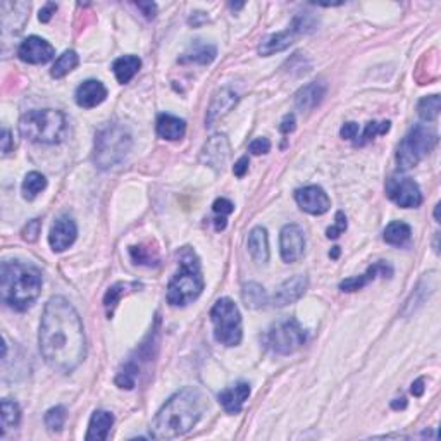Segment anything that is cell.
<instances>
[{
	"mask_svg": "<svg viewBox=\"0 0 441 441\" xmlns=\"http://www.w3.org/2000/svg\"><path fill=\"white\" fill-rule=\"evenodd\" d=\"M38 345L43 359L54 371L69 374L86 355L83 323L73 303L64 296H52L43 308Z\"/></svg>",
	"mask_w": 441,
	"mask_h": 441,
	"instance_id": "1",
	"label": "cell"
},
{
	"mask_svg": "<svg viewBox=\"0 0 441 441\" xmlns=\"http://www.w3.org/2000/svg\"><path fill=\"white\" fill-rule=\"evenodd\" d=\"M207 408L206 396L196 388H183L171 396L152 420L150 435L155 440H172L196 426Z\"/></svg>",
	"mask_w": 441,
	"mask_h": 441,
	"instance_id": "2",
	"label": "cell"
},
{
	"mask_svg": "<svg viewBox=\"0 0 441 441\" xmlns=\"http://www.w3.org/2000/svg\"><path fill=\"white\" fill-rule=\"evenodd\" d=\"M42 272L33 264L6 260L0 267V295L6 306L26 311L42 294Z\"/></svg>",
	"mask_w": 441,
	"mask_h": 441,
	"instance_id": "3",
	"label": "cell"
},
{
	"mask_svg": "<svg viewBox=\"0 0 441 441\" xmlns=\"http://www.w3.org/2000/svg\"><path fill=\"white\" fill-rule=\"evenodd\" d=\"M203 290L200 260L194 248L183 247L178 252V272L167 286V302L172 307H184L196 300Z\"/></svg>",
	"mask_w": 441,
	"mask_h": 441,
	"instance_id": "4",
	"label": "cell"
},
{
	"mask_svg": "<svg viewBox=\"0 0 441 441\" xmlns=\"http://www.w3.org/2000/svg\"><path fill=\"white\" fill-rule=\"evenodd\" d=\"M67 123L61 111L37 109L30 111L19 119V133L33 143L55 145L66 136Z\"/></svg>",
	"mask_w": 441,
	"mask_h": 441,
	"instance_id": "5",
	"label": "cell"
},
{
	"mask_svg": "<svg viewBox=\"0 0 441 441\" xmlns=\"http://www.w3.org/2000/svg\"><path fill=\"white\" fill-rule=\"evenodd\" d=\"M130 131L123 124H109L102 128L95 136L94 160L100 169H111V167L121 164L128 152L131 150Z\"/></svg>",
	"mask_w": 441,
	"mask_h": 441,
	"instance_id": "6",
	"label": "cell"
},
{
	"mask_svg": "<svg viewBox=\"0 0 441 441\" xmlns=\"http://www.w3.org/2000/svg\"><path fill=\"white\" fill-rule=\"evenodd\" d=\"M438 143V133L428 124H415L400 142L396 162L402 171L415 167Z\"/></svg>",
	"mask_w": 441,
	"mask_h": 441,
	"instance_id": "7",
	"label": "cell"
},
{
	"mask_svg": "<svg viewBox=\"0 0 441 441\" xmlns=\"http://www.w3.org/2000/svg\"><path fill=\"white\" fill-rule=\"evenodd\" d=\"M216 340L224 347H238L243 338V324L240 308L231 298H219L211 308Z\"/></svg>",
	"mask_w": 441,
	"mask_h": 441,
	"instance_id": "8",
	"label": "cell"
},
{
	"mask_svg": "<svg viewBox=\"0 0 441 441\" xmlns=\"http://www.w3.org/2000/svg\"><path fill=\"white\" fill-rule=\"evenodd\" d=\"M306 342V333L295 319H281L269 328L266 345L278 355H290Z\"/></svg>",
	"mask_w": 441,
	"mask_h": 441,
	"instance_id": "9",
	"label": "cell"
},
{
	"mask_svg": "<svg viewBox=\"0 0 441 441\" xmlns=\"http://www.w3.org/2000/svg\"><path fill=\"white\" fill-rule=\"evenodd\" d=\"M312 30H314V23L308 19V14H298L288 30L278 31V33L269 35V37L264 40V42L259 45V54L264 55V57H269L272 54L286 50L288 47L295 42V38L298 37V35L307 33V31Z\"/></svg>",
	"mask_w": 441,
	"mask_h": 441,
	"instance_id": "10",
	"label": "cell"
},
{
	"mask_svg": "<svg viewBox=\"0 0 441 441\" xmlns=\"http://www.w3.org/2000/svg\"><path fill=\"white\" fill-rule=\"evenodd\" d=\"M386 195L391 202L403 208H415L423 203L419 184L407 176H391L386 183Z\"/></svg>",
	"mask_w": 441,
	"mask_h": 441,
	"instance_id": "11",
	"label": "cell"
},
{
	"mask_svg": "<svg viewBox=\"0 0 441 441\" xmlns=\"http://www.w3.org/2000/svg\"><path fill=\"white\" fill-rule=\"evenodd\" d=\"M279 250L286 264L296 262L306 254V235L298 224H286L279 235Z\"/></svg>",
	"mask_w": 441,
	"mask_h": 441,
	"instance_id": "12",
	"label": "cell"
},
{
	"mask_svg": "<svg viewBox=\"0 0 441 441\" xmlns=\"http://www.w3.org/2000/svg\"><path fill=\"white\" fill-rule=\"evenodd\" d=\"M230 155L231 147L226 135H214L207 140L202 152H200V162L206 164V166L214 171H223Z\"/></svg>",
	"mask_w": 441,
	"mask_h": 441,
	"instance_id": "13",
	"label": "cell"
},
{
	"mask_svg": "<svg viewBox=\"0 0 441 441\" xmlns=\"http://www.w3.org/2000/svg\"><path fill=\"white\" fill-rule=\"evenodd\" d=\"M295 200L302 211H306L312 216H323L331 208L330 196L318 184H311V186L296 190Z\"/></svg>",
	"mask_w": 441,
	"mask_h": 441,
	"instance_id": "14",
	"label": "cell"
},
{
	"mask_svg": "<svg viewBox=\"0 0 441 441\" xmlns=\"http://www.w3.org/2000/svg\"><path fill=\"white\" fill-rule=\"evenodd\" d=\"M18 55L23 62L28 64H47L55 55L54 47L47 40L40 37H28L19 45Z\"/></svg>",
	"mask_w": 441,
	"mask_h": 441,
	"instance_id": "15",
	"label": "cell"
},
{
	"mask_svg": "<svg viewBox=\"0 0 441 441\" xmlns=\"http://www.w3.org/2000/svg\"><path fill=\"white\" fill-rule=\"evenodd\" d=\"M76 236H78V228L76 223L69 216H61L50 228L49 243L54 252H64L67 250L74 243Z\"/></svg>",
	"mask_w": 441,
	"mask_h": 441,
	"instance_id": "16",
	"label": "cell"
},
{
	"mask_svg": "<svg viewBox=\"0 0 441 441\" xmlns=\"http://www.w3.org/2000/svg\"><path fill=\"white\" fill-rule=\"evenodd\" d=\"M307 286H308L307 276L296 274L294 278L286 279V281L279 284L276 294L272 295V303H274L276 307H284L290 306V303L298 302V300L303 296V294H306Z\"/></svg>",
	"mask_w": 441,
	"mask_h": 441,
	"instance_id": "17",
	"label": "cell"
},
{
	"mask_svg": "<svg viewBox=\"0 0 441 441\" xmlns=\"http://www.w3.org/2000/svg\"><path fill=\"white\" fill-rule=\"evenodd\" d=\"M0 13H2V28L4 33H18L25 26L28 13H30V4L26 2H2L0 4Z\"/></svg>",
	"mask_w": 441,
	"mask_h": 441,
	"instance_id": "18",
	"label": "cell"
},
{
	"mask_svg": "<svg viewBox=\"0 0 441 441\" xmlns=\"http://www.w3.org/2000/svg\"><path fill=\"white\" fill-rule=\"evenodd\" d=\"M378 276H383V278H391L393 267L388 262H384V260H379V262L369 266L364 274L357 276V278L345 279V281L340 283V288H342V291H347V294H350V291H359V290H362L366 284L374 281Z\"/></svg>",
	"mask_w": 441,
	"mask_h": 441,
	"instance_id": "19",
	"label": "cell"
},
{
	"mask_svg": "<svg viewBox=\"0 0 441 441\" xmlns=\"http://www.w3.org/2000/svg\"><path fill=\"white\" fill-rule=\"evenodd\" d=\"M238 102V95L235 94L231 88H223L211 100V106L207 109L206 124L207 126H214L219 119H223Z\"/></svg>",
	"mask_w": 441,
	"mask_h": 441,
	"instance_id": "20",
	"label": "cell"
},
{
	"mask_svg": "<svg viewBox=\"0 0 441 441\" xmlns=\"http://www.w3.org/2000/svg\"><path fill=\"white\" fill-rule=\"evenodd\" d=\"M74 99L76 104L83 109H94L107 99V88L99 79H86L78 86Z\"/></svg>",
	"mask_w": 441,
	"mask_h": 441,
	"instance_id": "21",
	"label": "cell"
},
{
	"mask_svg": "<svg viewBox=\"0 0 441 441\" xmlns=\"http://www.w3.org/2000/svg\"><path fill=\"white\" fill-rule=\"evenodd\" d=\"M248 396H250V384L236 383L235 386L226 388L219 393V403L223 405L228 414H240Z\"/></svg>",
	"mask_w": 441,
	"mask_h": 441,
	"instance_id": "22",
	"label": "cell"
},
{
	"mask_svg": "<svg viewBox=\"0 0 441 441\" xmlns=\"http://www.w3.org/2000/svg\"><path fill=\"white\" fill-rule=\"evenodd\" d=\"M326 95V86L319 82H312L300 88L295 95V107L300 112H311L323 102V97Z\"/></svg>",
	"mask_w": 441,
	"mask_h": 441,
	"instance_id": "23",
	"label": "cell"
},
{
	"mask_svg": "<svg viewBox=\"0 0 441 441\" xmlns=\"http://www.w3.org/2000/svg\"><path fill=\"white\" fill-rule=\"evenodd\" d=\"M112 424H114V415L107 411H95L91 415L90 424H88L86 441H104L109 438Z\"/></svg>",
	"mask_w": 441,
	"mask_h": 441,
	"instance_id": "24",
	"label": "cell"
},
{
	"mask_svg": "<svg viewBox=\"0 0 441 441\" xmlns=\"http://www.w3.org/2000/svg\"><path fill=\"white\" fill-rule=\"evenodd\" d=\"M248 252L257 264H266L269 260V240L264 228H254L248 235Z\"/></svg>",
	"mask_w": 441,
	"mask_h": 441,
	"instance_id": "25",
	"label": "cell"
},
{
	"mask_svg": "<svg viewBox=\"0 0 441 441\" xmlns=\"http://www.w3.org/2000/svg\"><path fill=\"white\" fill-rule=\"evenodd\" d=\"M184 133H186V123L183 119L171 114H160L157 118V135L160 138L174 142L182 140Z\"/></svg>",
	"mask_w": 441,
	"mask_h": 441,
	"instance_id": "26",
	"label": "cell"
},
{
	"mask_svg": "<svg viewBox=\"0 0 441 441\" xmlns=\"http://www.w3.org/2000/svg\"><path fill=\"white\" fill-rule=\"evenodd\" d=\"M140 67H142V59L136 57V55H123V57L116 59L114 64H112V71H114L116 79L121 85L130 83L140 71Z\"/></svg>",
	"mask_w": 441,
	"mask_h": 441,
	"instance_id": "27",
	"label": "cell"
},
{
	"mask_svg": "<svg viewBox=\"0 0 441 441\" xmlns=\"http://www.w3.org/2000/svg\"><path fill=\"white\" fill-rule=\"evenodd\" d=\"M216 55H218V50H216V47L211 45V43H195V45H191L190 49L184 52L178 61L182 64L195 62L206 66V64H211L214 61Z\"/></svg>",
	"mask_w": 441,
	"mask_h": 441,
	"instance_id": "28",
	"label": "cell"
},
{
	"mask_svg": "<svg viewBox=\"0 0 441 441\" xmlns=\"http://www.w3.org/2000/svg\"><path fill=\"white\" fill-rule=\"evenodd\" d=\"M411 236H412L411 226H408L407 223H403V220H393V223L388 224L386 230H384L383 233L384 242H386L388 245L395 247L405 245V243L411 240Z\"/></svg>",
	"mask_w": 441,
	"mask_h": 441,
	"instance_id": "29",
	"label": "cell"
},
{
	"mask_svg": "<svg viewBox=\"0 0 441 441\" xmlns=\"http://www.w3.org/2000/svg\"><path fill=\"white\" fill-rule=\"evenodd\" d=\"M140 284L138 283H116L114 286L109 288V291H107L106 296H104V307H106L107 311V316L114 314V308L118 307L119 300L123 298L124 295L131 294V291L138 290Z\"/></svg>",
	"mask_w": 441,
	"mask_h": 441,
	"instance_id": "30",
	"label": "cell"
},
{
	"mask_svg": "<svg viewBox=\"0 0 441 441\" xmlns=\"http://www.w3.org/2000/svg\"><path fill=\"white\" fill-rule=\"evenodd\" d=\"M78 62H79L78 54H76L74 50H66L61 57L55 61L54 66H52V71H50L52 78H55V79L64 78V76H67L71 71L76 69Z\"/></svg>",
	"mask_w": 441,
	"mask_h": 441,
	"instance_id": "31",
	"label": "cell"
},
{
	"mask_svg": "<svg viewBox=\"0 0 441 441\" xmlns=\"http://www.w3.org/2000/svg\"><path fill=\"white\" fill-rule=\"evenodd\" d=\"M243 302L250 308H260L267 303V294L257 283H247L242 291Z\"/></svg>",
	"mask_w": 441,
	"mask_h": 441,
	"instance_id": "32",
	"label": "cell"
},
{
	"mask_svg": "<svg viewBox=\"0 0 441 441\" xmlns=\"http://www.w3.org/2000/svg\"><path fill=\"white\" fill-rule=\"evenodd\" d=\"M47 186V179L45 176L40 174V172L33 171L28 172L25 182H23V196L28 200H33L38 194H42Z\"/></svg>",
	"mask_w": 441,
	"mask_h": 441,
	"instance_id": "33",
	"label": "cell"
},
{
	"mask_svg": "<svg viewBox=\"0 0 441 441\" xmlns=\"http://www.w3.org/2000/svg\"><path fill=\"white\" fill-rule=\"evenodd\" d=\"M441 109V100L440 95H429V97H424L417 106V112H419V118L423 121L431 123L435 119H438Z\"/></svg>",
	"mask_w": 441,
	"mask_h": 441,
	"instance_id": "34",
	"label": "cell"
},
{
	"mask_svg": "<svg viewBox=\"0 0 441 441\" xmlns=\"http://www.w3.org/2000/svg\"><path fill=\"white\" fill-rule=\"evenodd\" d=\"M21 420V408L13 400H2V435L9 428H16Z\"/></svg>",
	"mask_w": 441,
	"mask_h": 441,
	"instance_id": "35",
	"label": "cell"
},
{
	"mask_svg": "<svg viewBox=\"0 0 441 441\" xmlns=\"http://www.w3.org/2000/svg\"><path fill=\"white\" fill-rule=\"evenodd\" d=\"M66 417H67L66 407H62V405L52 407L50 411H47V414H45V426L49 428L50 432H59L64 428Z\"/></svg>",
	"mask_w": 441,
	"mask_h": 441,
	"instance_id": "36",
	"label": "cell"
},
{
	"mask_svg": "<svg viewBox=\"0 0 441 441\" xmlns=\"http://www.w3.org/2000/svg\"><path fill=\"white\" fill-rule=\"evenodd\" d=\"M130 255L131 259H133V262L140 264V266H154V264L159 260L155 252L145 245L130 247Z\"/></svg>",
	"mask_w": 441,
	"mask_h": 441,
	"instance_id": "37",
	"label": "cell"
},
{
	"mask_svg": "<svg viewBox=\"0 0 441 441\" xmlns=\"http://www.w3.org/2000/svg\"><path fill=\"white\" fill-rule=\"evenodd\" d=\"M388 131H390V121H381V123H376V121H371L366 126V130H364L362 136H360L359 142L355 143V145H366V143L371 142V140H374L378 135H386Z\"/></svg>",
	"mask_w": 441,
	"mask_h": 441,
	"instance_id": "38",
	"label": "cell"
},
{
	"mask_svg": "<svg viewBox=\"0 0 441 441\" xmlns=\"http://www.w3.org/2000/svg\"><path fill=\"white\" fill-rule=\"evenodd\" d=\"M40 231H42V223H40L38 219L28 220L26 226L23 228L21 236H23V240H26V242H37Z\"/></svg>",
	"mask_w": 441,
	"mask_h": 441,
	"instance_id": "39",
	"label": "cell"
},
{
	"mask_svg": "<svg viewBox=\"0 0 441 441\" xmlns=\"http://www.w3.org/2000/svg\"><path fill=\"white\" fill-rule=\"evenodd\" d=\"M335 219H336L335 226L328 228V231H326L328 238H331V240H336L340 235L343 233L345 230H347V218H345V214H343L342 211L336 212V218Z\"/></svg>",
	"mask_w": 441,
	"mask_h": 441,
	"instance_id": "40",
	"label": "cell"
},
{
	"mask_svg": "<svg viewBox=\"0 0 441 441\" xmlns=\"http://www.w3.org/2000/svg\"><path fill=\"white\" fill-rule=\"evenodd\" d=\"M248 150H250L254 155L267 154V152L271 150V142L267 138H257L250 143Z\"/></svg>",
	"mask_w": 441,
	"mask_h": 441,
	"instance_id": "41",
	"label": "cell"
},
{
	"mask_svg": "<svg viewBox=\"0 0 441 441\" xmlns=\"http://www.w3.org/2000/svg\"><path fill=\"white\" fill-rule=\"evenodd\" d=\"M212 208H214L216 214H220L226 218V216H230L231 212L235 211V206L228 199H218L214 202V206H212Z\"/></svg>",
	"mask_w": 441,
	"mask_h": 441,
	"instance_id": "42",
	"label": "cell"
},
{
	"mask_svg": "<svg viewBox=\"0 0 441 441\" xmlns=\"http://www.w3.org/2000/svg\"><path fill=\"white\" fill-rule=\"evenodd\" d=\"M340 135H342V138H345V140L357 138V135H359V124L357 123H345L342 126V130H340Z\"/></svg>",
	"mask_w": 441,
	"mask_h": 441,
	"instance_id": "43",
	"label": "cell"
},
{
	"mask_svg": "<svg viewBox=\"0 0 441 441\" xmlns=\"http://www.w3.org/2000/svg\"><path fill=\"white\" fill-rule=\"evenodd\" d=\"M136 7L142 11L147 19L155 18V13H157V6L154 2H136Z\"/></svg>",
	"mask_w": 441,
	"mask_h": 441,
	"instance_id": "44",
	"label": "cell"
},
{
	"mask_svg": "<svg viewBox=\"0 0 441 441\" xmlns=\"http://www.w3.org/2000/svg\"><path fill=\"white\" fill-rule=\"evenodd\" d=\"M55 11H57V4H54V2H49V4H45V7H43L42 11H40V21L42 23H49L50 19H52V16L55 14Z\"/></svg>",
	"mask_w": 441,
	"mask_h": 441,
	"instance_id": "45",
	"label": "cell"
},
{
	"mask_svg": "<svg viewBox=\"0 0 441 441\" xmlns=\"http://www.w3.org/2000/svg\"><path fill=\"white\" fill-rule=\"evenodd\" d=\"M279 130H281V133H284V135L291 133V131L295 130V116L294 114H286V116H284V119H283L281 126H279Z\"/></svg>",
	"mask_w": 441,
	"mask_h": 441,
	"instance_id": "46",
	"label": "cell"
},
{
	"mask_svg": "<svg viewBox=\"0 0 441 441\" xmlns=\"http://www.w3.org/2000/svg\"><path fill=\"white\" fill-rule=\"evenodd\" d=\"M11 148H13V135H11V131L4 130L2 131V154L7 155L11 152Z\"/></svg>",
	"mask_w": 441,
	"mask_h": 441,
	"instance_id": "47",
	"label": "cell"
},
{
	"mask_svg": "<svg viewBox=\"0 0 441 441\" xmlns=\"http://www.w3.org/2000/svg\"><path fill=\"white\" fill-rule=\"evenodd\" d=\"M247 171H248V157H242L235 164L233 172L235 176H238V178H243V176L247 174Z\"/></svg>",
	"mask_w": 441,
	"mask_h": 441,
	"instance_id": "48",
	"label": "cell"
},
{
	"mask_svg": "<svg viewBox=\"0 0 441 441\" xmlns=\"http://www.w3.org/2000/svg\"><path fill=\"white\" fill-rule=\"evenodd\" d=\"M424 390H426V386H424V379L423 378H419L417 381H414V383H412L411 391H412V395H414V396H423Z\"/></svg>",
	"mask_w": 441,
	"mask_h": 441,
	"instance_id": "49",
	"label": "cell"
},
{
	"mask_svg": "<svg viewBox=\"0 0 441 441\" xmlns=\"http://www.w3.org/2000/svg\"><path fill=\"white\" fill-rule=\"evenodd\" d=\"M407 407V400L405 398H396L395 402H391V408H396V411H398V408H405Z\"/></svg>",
	"mask_w": 441,
	"mask_h": 441,
	"instance_id": "50",
	"label": "cell"
},
{
	"mask_svg": "<svg viewBox=\"0 0 441 441\" xmlns=\"http://www.w3.org/2000/svg\"><path fill=\"white\" fill-rule=\"evenodd\" d=\"M340 255V247H333V252H330L331 259H338Z\"/></svg>",
	"mask_w": 441,
	"mask_h": 441,
	"instance_id": "51",
	"label": "cell"
},
{
	"mask_svg": "<svg viewBox=\"0 0 441 441\" xmlns=\"http://www.w3.org/2000/svg\"><path fill=\"white\" fill-rule=\"evenodd\" d=\"M435 218H436V223H440V203L435 208Z\"/></svg>",
	"mask_w": 441,
	"mask_h": 441,
	"instance_id": "52",
	"label": "cell"
}]
</instances>
